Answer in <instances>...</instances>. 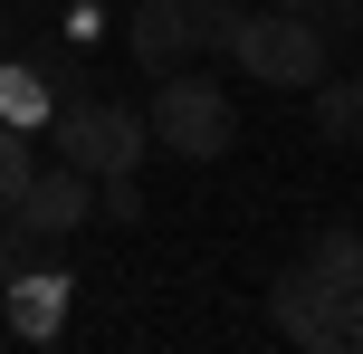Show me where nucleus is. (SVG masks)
I'll return each mask as SVG.
<instances>
[{"label": "nucleus", "instance_id": "obj_1", "mask_svg": "<svg viewBox=\"0 0 363 354\" xmlns=\"http://www.w3.org/2000/svg\"><path fill=\"white\" fill-rule=\"evenodd\" d=\"M144 125H153V144H163V153H182V163H220V153L239 144L230 87H220V77H201V67H163Z\"/></svg>", "mask_w": 363, "mask_h": 354}, {"label": "nucleus", "instance_id": "obj_2", "mask_svg": "<svg viewBox=\"0 0 363 354\" xmlns=\"http://www.w3.org/2000/svg\"><path fill=\"white\" fill-rule=\"evenodd\" d=\"M230 67L258 77V87L306 96L315 77L335 67V38L315 29V19H296V10H239V29H230Z\"/></svg>", "mask_w": 363, "mask_h": 354}, {"label": "nucleus", "instance_id": "obj_3", "mask_svg": "<svg viewBox=\"0 0 363 354\" xmlns=\"http://www.w3.org/2000/svg\"><path fill=\"white\" fill-rule=\"evenodd\" d=\"M48 144H57V163L115 182V172H134V163L153 153V125H144L134 106H115V96H67V106L48 115Z\"/></svg>", "mask_w": 363, "mask_h": 354}, {"label": "nucleus", "instance_id": "obj_4", "mask_svg": "<svg viewBox=\"0 0 363 354\" xmlns=\"http://www.w3.org/2000/svg\"><path fill=\"white\" fill-rule=\"evenodd\" d=\"M0 221H19L29 240H67V230H86V221H96V172H77V163L29 172V192H19Z\"/></svg>", "mask_w": 363, "mask_h": 354}, {"label": "nucleus", "instance_id": "obj_5", "mask_svg": "<svg viewBox=\"0 0 363 354\" xmlns=\"http://www.w3.org/2000/svg\"><path fill=\"white\" fill-rule=\"evenodd\" d=\"M335 306H345V297H335L306 259H287L277 287H268V326H277L287 345H306V354H335Z\"/></svg>", "mask_w": 363, "mask_h": 354}, {"label": "nucleus", "instance_id": "obj_6", "mask_svg": "<svg viewBox=\"0 0 363 354\" xmlns=\"http://www.w3.org/2000/svg\"><path fill=\"white\" fill-rule=\"evenodd\" d=\"M67 306H77V278H67V268H48V259H29L10 287H0V326H10L19 345H57Z\"/></svg>", "mask_w": 363, "mask_h": 354}, {"label": "nucleus", "instance_id": "obj_7", "mask_svg": "<svg viewBox=\"0 0 363 354\" xmlns=\"http://www.w3.org/2000/svg\"><path fill=\"white\" fill-rule=\"evenodd\" d=\"M125 57L134 67H191V19H182V0H125Z\"/></svg>", "mask_w": 363, "mask_h": 354}, {"label": "nucleus", "instance_id": "obj_8", "mask_svg": "<svg viewBox=\"0 0 363 354\" xmlns=\"http://www.w3.org/2000/svg\"><path fill=\"white\" fill-rule=\"evenodd\" d=\"M0 115L10 125H48L57 115V77H48V57H0Z\"/></svg>", "mask_w": 363, "mask_h": 354}, {"label": "nucleus", "instance_id": "obj_9", "mask_svg": "<svg viewBox=\"0 0 363 354\" xmlns=\"http://www.w3.org/2000/svg\"><path fill=\"white\" fill-rule=\"evenodd\" d=\"M306 115H315V144H363V106H354V77H315L306 87Z\"/></svg>", "mask_w": 363, "mask_h": 354}, {"label": "nucleus", "instance_id": "obj_10", "mask_svg": "<svg viewBox=\"0 0 363 354\" xmlns=\"http://www.w3.org/2000/svg\"><path fill=\"white\" fill-rule=\"evenodd\" d=\"M306 268L335 287V297H363V230H345V221L315 230V240H306Z\"/></svg>", "mask_w": 363, "mask_h": 354}, {"label": "nucleus", "instance_id": "obj_11", "mask_svg": "<svg viewBox=\"0 0 363 354\" xmlns=\"http://www.w3.org/2000/svg\"><path fill=\"white\" fill-rule=\"evenodd\" d=\"M182 19H191V57H230L239 0H182Z\"/></svg>", "mask_w": 363, "mask_h": 354}, {"label": "nucleus", "instance_id": "obj_12", "mask_svg": "<svg viewBox=\"0 0 363 354\" xmlns=\"http://www.w3.org/2000/svg\"><path fill=\"white\" fill-rule=\"evenodd\" d=\"M29 172H38V153H29V125H10V115H0V211H10L19 192H29Z\"/></svg>", "mask_w": 363, "mask_h": 354}, {"label": "nucleus", "instance_id": "obj_13", "mask_svg": "<svg viewBox=\"0 0 363 354\" xmlns=\"http://www.w3.org/2000/svg\"><path fill=\"white\" fill-rule=\"evenodd\" d=\"M96 221H115V230H134V221H144V192H134V172L96 182Z\"/></svg>", "mask_w": 363, "mask_h": 354}, {"label": "nucleus", "instance_id": "obj_14", "mask_svg": "<svg viewBox=\"0 0 363 354\" xmlns=\"http://www.w3.org/2000/svg\"><path fill=\"white\" fill-rule=\"evenodd\" d=\"M268 10H296V19H315V29H363V0H268Z\"/></svg>", "mask_w": 363, "mask_h": 354}, {"label": "nucleus", "instance_id": "obj_15", "mask_svg": "<svg viewBox=\"0 0 363 354\" xmlns=\"http://www.w3.org/2000/svg\"><path fill=\"white\" fill-rule=\"evenodd\" d=\"M38 249H48V240H29V230H19V221H0V287H10L19 268L38 259Z\"/></svg>", "mask_w": 363, "mask_h": 354}, {"label": "nucleus", "instance_id": "obj_16", "mask_svg": "<svg viewBox=\"0 0 363 354\" xmlns=\"http://www.w3.org/2000/svg\"><path fill=\"white\" fill-rule=\"evenodd\" d=\"M335 354H363V297L335 306Z\"/></svg>", "mask_w": 363, "mask_h": 354}, {"label": "nucleus", "instance_id": "obj_17", "mask_svg": "<svg viewBox=\"0 0 363 354\" xmlns=\"http://www.w3.org/2000/svg\"><path fill=\"white\" fill-rule=\"evenodd\" d=\"M354 106H363V67H354Z\"/></svg>", "mask_w": 363, "mask_h": 354}, {"label": "nucleus", "instance_id": "obj_18", "mask_svg": "<svg viewBox=\"0 0 363 354\" xmlns=\"http://www.w3.org/2000/svg\"><path fill=\"white\" fill-rule=\"evenodd\" d=\"M0 48H10V19H0Z\"/></svg>", "mask_w": 363, "mask_h": 354}]
</instances>
